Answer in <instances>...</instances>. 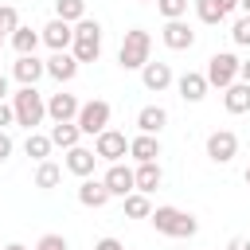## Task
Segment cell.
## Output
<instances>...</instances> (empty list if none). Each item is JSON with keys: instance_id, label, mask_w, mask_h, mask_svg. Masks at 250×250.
I'll list each match as a JSON object with an SVG mask.
<instances>
[{"instance_id": "obj_1", "label": "cell", "mask_w": 250, "mask_h": 250, "mask_svg": "<svg viewBox=\"0 0 250 250\" xmlns=\"http://www.w3.org/2000/svg\"><path fill=\"white\" fill-rule=\"evenodd\" d=\"M148 223L164 238H195V230H199V219L188 215V211H180V207H152Z\"/></svg>"}, {"instance_id": "obj_2", "label": "cell", "mask_w": 250, "mask_h": 250, "mask_svg": "<svg viewBox=\"0 0 250 250\" xmlns=\"http://www.w3.org/2000/svg\"><path fill=\"white\" fill-rule=\"evenodd\" d=\"M148 59H152V35L145 27H129L121 47H117V66L121 70H141Z\"/></svg>"}, {"instance_id": "obj_3", "label": "cell", "mask_w": 250, "mask_h": 250, "mask_svg": "<svg viewBox=\"0 0 250 250\" xmlns=\"http://www.w3.org/2000/svg\"><path fill=\"white\" fill-rule=\"evenodd\" d=\"M12 109H16V125H23V129L31 133V129L43 125V117H47V98H43L35 86H20V90L12 94Z\"/></svg>"}, {"instance_id": "obj_4", "label": "cell", "mask_w": 250, "mask_h": 250, "mask_svg": "<svg viewBox=\"0 0 250 250\" xmlns=\"http://www.w3.org/2000/svg\"><path fill=\"white\" fill-rule=\"evenodd\" d=\"M70 55L78 59V62H98V55H102V23L98 20H78L74 23V43H70Z\"/></svg>"}, {"instance_id": "obj_5", "label": "cell", "mask_w": 250, "mask_h": 250, "mask_svg": "<svg viewBox=\"0 0 250 250\" xmlns=\"http://www.w3.org/2000/svg\"><path fill=\"white\" fill-rule=\"evenodd\" d=\"M238 66H242V59L238 55H230V51H215L211 59H207V82L215 86V90H227L230 82H238Z\"/></svg>"}, {"instance_id": "obj_6", "label": "cell", "mask_w": 250, "mask_h": 250, "mask_svg": "<svg viewBox=\"0 0 250 250\" xmlns=\"http://www.w3.org/2000/svg\"><path fill=\"white\" fill-rule=\"evenodd\" d=\"M109 117H113V109H109V102L105 98H90V102H82V109H78V129L86 133V137H98L102 129H109Z\"/></svg>"}, {"instance_id": "obj_7", "label": "cell", "mask_w": 250, "mask_h": 250, "mask_svg": "<svg viewBox=\"0 0 250 250\" xmlns=\"http://www.w3.org/2000/svg\"><path fill=\"white\" fill-rule=\"evenodd\" d=\"M94 152H98V160L117 164L121 156H129V137H125L121 129H102V133L94 137Z\"/></svg>"}, {"instance_id": "obj_8", "label": "cell", "mask_w": 250, "mask_h": 250, "mask_svg": "<svg viewBox=\"0 0 250 250\" xmlns=\"http://www.w3.org/2000/svg\"><path fill=\"white\" fill-rule=\"evenodd\" d=\"M234 156H238V137L230 129H215L207 137V160L211 164H230Z\"/></svg>"}, {"instance_id": "obj_9", "label": "cell", "mask_w": 250, "mask_h": 250, "mask_svg": "<svg viewBox=\"0 0 250 250\" xmlns=\"http://www.w3.org/2000/svg\"><path fill=\"white\" fill-rule=\"evenodd\" d=\"M160 39H164L168 51H191V47H195V31H191L188 20H164Z\"/></svg>"}, {"instance_id": "obj_10", "label": "cell", "mask_w": 250, "mask_h": 250, "mask_svg": "<svg viewBox=\"0 0 250 250\" xmlns=\"http://www.w3.org/2000/svg\"><path fill=\"white\" fill-rule=\"evenodd\" d=\"M102 184L109 188V195H117V199H125L129 191H137V172L129 168V164H109L105 168V176H102Z\"/></svg>"}, {"instance_id": "obj_11", "label": "cell", "mask_w": 250, "mask_h": 250, "mask_svg": "<svg viewBox=\"0 0 250 250\" xmlns=\"http://www.w3.org/2000/svg\"><path fill=\"white\" fill-rule=\"evenodd\" d=\"M39 35H43V43L51 47V51H70V43H74V23H66V20H47L43 27H39Z\"/></svg>"}, {"instance_id": "obj_12", "label": "cell", "mask_w": 250, "mask_h": 250, "mask_svg": "<svg viewBox=\"0 0 250 250\" xmlns=\"http://www.w3.org/2000/svg\"><path fill=\"white\" fill-rule=\"evenodd\" d=\"M176 90H180V98H184V102H191V105H199V102L207 98V90H211V82H207V74H199V70H184V74L176 78Z\"/></svg>"}, {"instance_id": "obj_13", "label": "cell", "mask_w": 250, "mask_h": 250, "mask_svg": "<svg viewBox=\"0 0 250 250\" xmlns=\"http://www.w3.org/2000/svg\"><path fill=\"white\" fill-rule=\"evenodd\" d=\"M43 74H47V62H43V59H35V55H16V62H12V78H16L20 86H35Z\"/></svg>"}, {"instance_id": "obj_14", "label": "cell", "mask_w": 250, "mask_h": 250, "mask_svg": "<svg viewBox=\"0 0 250 250\" xmlns=\"http://www.w3.org/2000/svg\"><path fill=\"white\" fill-rule=\"evenodd\" d=\"M78 66H82V62H78L70 51H51V59H47V78H55V82L62 86V82H70V78L78 74Z\"/></svg>"}, {"instance_id": "obj_15", "label": "cell", "mask_w": 250, "mask_h": 250, "mask_svg": "<svg viewBox=\"0 0 250 250\" xmlns=\"http://www.w3.org/2000/svg\"><path fill=\"white\" fill-rule=\"evenodd\" d=\"M141 82H145V90H152V94H160V90H168L172 82H176V74H172V66L168 62H145L141 66Z\"/></svg>"}, {"instance_id": "obj_16", "label": "cell", "mask_w": 250, "mask_h": 250, "mask_svg": "<svg viewBox=\"0 0 250 250\" xmlns=\"http://www.w3.org/2000/svg\"><path fill=\"white\" fill-rule=\"evenodd\" d=\"M78 109H82V102H78L74 94H66V90H59V94L47 98V117H51V121H74Z\"/></svg>"}, {"instance_id": "obj_17", "label": "cell", "mask_w": 250, "mask_h": 250, "mask_svg": "<svg viewBox=\"0 0 250 250\" xmlns=\"http://www.w3.org/2000/svg\"><path fill=\"white\" fill-rule=\"evenodd\" d=\"M94 164H98V152H94V148H82V145L66 148V172H74L78 180L94 176Z\"/></svg>"}, {"instance_id": "obj_18", "label": "cell", "mask_w": 250, "mask_h": 250, "mask_svg": "<svg viewBox=\"0 0 250 250\" xmlns=\"http://www.w3.org/2000/svg\"><path fill=\"white\" fill-rule=\"evenodd\" d=\"M109 199H113V195H109V188H105L102 180H90V176H86V180L78 184V203H82V207H94V211H98V207H105Z\"/></svg>"}, {"instance_id": "obj_19", "label": "cell", "mask_w": 250, "mask_h": 250, "mask_svg": "<svg viewBox=\"0 0 250 250\" xmlns=\"http://www.w3.org/2000/svg\"><path fill=\"white\" fill-rule=\"evenodd\" d=\"M129 156H133L137 164L156 160V156H160V137H152V133H137V137L129 141Z\"/></svg>"}, {"instance_id": "obj_20", "label": "cell", "mask_w": 250, "mask_h": 250, "mask_svg": "<svg viewBox=\"0 0 250 250\" xmlns=\"http://www.w3.org/2000/svg\"><path fill=\"white\" fill-rule=\"evenodd\" d=\"M223 105L227 113H250V82H230L223 90Z\"/></svg>"}, {"instance_id": "obj_21", "label": "cell", "mask_w": 250, "mask_h": 250, "mask_svg": "<svg viewBox=\"0 0 250 250\" xmlns=\"http://www.w3.org/2000/svg\"><path fill=\"white\" fill-rule=\"evenodd\" d=\"M168 125V109L164 105H145L141 113H137V129L141 133H152V137H160V129Z\"/></svg>"}, {"instance_id": "obj_22", "label": "cell", "mask_w": 250, "mask_h": 250, "mask_svg": "<svg viewBox=\"0 0 250 250\" xmlns=\"http://www.w3.org/2000/svg\"><path fill=\"white\" fill-rule=\"evenodd\" d=\"M8 39H12V51H16V55H35V47L43 43V35H39L35 27H23V23H20Z\"/></svg>"}, {"instance_id": "obj_23", "label": "cell", "mask_w": 250, "mask_h": 250, "mask_svg": "<svg viewBox=\"0 0 250 250\" xmlns=\"http://www.w3.org/2000/svg\"><path fill=\"white\" fill-rule=\"evenodd\" d=\"M133 172H137V191H145V195H152V191L160 188V180H164V172H160V164H156V160L137 164Z\"/></svg>"}, {"instance_id": "obj_24", "label": "cell", "mask_w": 250, "mask_h": 250, "mask_svg": "<svg viewBox=\"0 0 250 250\" xmlns=\"http://www.w3.org/2000/svg\"><path fill=\"white\" fill-rule=\"evenodd\" d=\"M78 137H82L78 121H55V125H51V141H55V148H74Z\"/></svg>"}, {"instance_id": "obj_25", "label": "cell", "mask_w": 250, "mask_h": 250, "mask_svg": "<svg viewBox=\"0 0 250 250\" xmlns=\"http://www.w3.org/2000/svg\"><path fill=\"white\" fill-rule=\"evenodd\" d=\"M51 148H55V141H51V133H27V141H23V152L31 156V160H47L51 156Z\"/></svg>"}, {"instance_id": "obj_26", "label": "cell", "mask_w": 250, "mask_h": 250, "mask_svg": "<svg viewBox=\"0 0 250 250\" xmlns=\"http://www.w3.org/2000/svg\"><path fill=\"white\" fill-rule=\"evenodd\" d=\"M59 180H62V168H59L55 160H39V164H35V188H39V191L59 188Z\"/></svg>"}, {"instance_id": "obj_27", "label": "cell", "mask_w": 250, "mask_h": 250, "mask_svg": "<svg viewBox=\"0 0 250 250\" xmlns=\"http://www.w3.org/2000/svg\"><path fill=\"white\" fill-rule=\"evenodd\" d=\"M121 203H125V215H129V219H148V215H152V203H148L145 191H129Z\"/></svg>"}, {"instance_id": "obj_28", "label": "cell", "mask_w": 250, "mask_h": 250, "mask_svg": "<svg viewBox=\"0 0 250 250\" xmlns=\"http://www.w3.org/2000/svg\"><path fill=\"white\" fill-rule=\"evenodd\" d=\"M55 16L66 23H78L86 20V0H55Z\"/></svg>"}, {"instance_id": "obj_29", "label": "cell", "mask_w": 250, "mask_h": 250, "mask_svg": "<svg viewBox=\"0 0 250 250\" xmlns=\"http://www.w3.org/2000/svg\"><path fill=\"white\" fill-rule=\"evenodd\" d=\"M195 16H199V23H223L227 20V12L219 8V0H195Z\"/></svg>"}, {"instance_id": "obj_30", "label": "cell", "mask_w": 250, "mask_h": 250, "mask_svg": "<svg viewBox=\"0 0 250 250\" xmlns=\"http://www.w3.org/2000/svg\"><path fill=\"white\" fill-rule=\"evenodd\" d=\"M156 12L164 20H184L188 16V0H156Z\"/></svg>"}, {"instance_id": "obj_31", "label": "cell", "mask_w": 250, "mask_h": 250, "mask_svg": "<svg viewBox=\"0 0 250 250\" xmlns=\"http://www.w3.org/2000/svg\"><path fill=\"white\" fill-rule=\"evenodd\" d=\"M230 39H234L238 47H250V16H246V12L230 23Z\"/></svg>"}, {"instance_id": "obj_32", "label": "cell", "mask_w": 250, "mask_h": 250, "mask_svg": "<svg viewBox=\"0 0 250 250\" xmlns=\"http://www.w3.org/2000/svg\"><path fill=\"white\" fill-rule=\"evenodd\" d=\"M16 27H20V12H16L12 4H0V31H4V35H12Z\"/></svg>"}, {"instance_id": "obj_33", "label": "cell", "mask_w": 250, "mask_h": 250, "mask_svg": "<svg viewBox=\"0 0 250 250\" xmlns=\"http://www.w3.org/2000/svg\"><path fill=\"white\" fill-rule=\"evenodd\" d=\"M31 250H70V246H66V238H62V234H43Z\"/></svg>"}, {"instance_id": "obj_34", "label": "cell", "mask_w": 250, "mask_h": 250, "mask_svg": "<svg viewBox=\"0 0 250 250\" xmlns=\"http://www.w3.org/2000/svg\"><path fill=\"white\" fill-rule=\"evenodd\" d=\"M8 125H16V109H12V102H0V129H8Z\"/></svg>"}, {"instance_id": "obj_35", "label": "cell", "mask_w": 250, "mask_h": 250, "mask_svg": "<svg viewBox=\"0 0 250 250\" xmlns=\"http://www.w3.org/2000/svg\"><path fill=\"white\" fill-rule=\"evenodd\" d=\"M12 148H16V145H12V137H8V129H0V164H4L8 156H12Z\"/></svg>"}, {"instance_id": "obj_36", "label": "cell", "mask_w": 250, "mask_h": 250, "mask_svg": "<svg viewBox=\"0 0 250 250\" xmlns=\"http://www.w3.org/2000/svg\"><path fill=\"white\" fill-rule=\"evenodd\" d=\"M94 250H125V246H121V238H98Z\"/></svg>"}, {"instance_id": "obj_37", "label": "cell", "mask_w": 250, "mask_h": 250, "mask_svg": "<svg viewBox=\"0 0 250 250\" xmlns=\"http://www.w3.org/2000/svg\"><path fill=\"white\" fill-rule=\"evenodd\" d=\"M227 250H250V238H230Z\"/></svg>"}, {"instance_id": "obj_38", "label": "cell", "mask_w": 250, "mask_h": 250, "mask_svg": "<svg viewBox=\"0 0 250 250\" xmlns=\"http://www.w3.org/2000/svg\"><path fill=\"white\" fill-rule=\"evenodd\" d=\"M238 82H250V59H242V66H238Z\"/></svg>"}, {"instance_id": "obj_39", "label": "cell", "mask_w": 250, "mask_h": 250, "mask_svg": "<svg viewBox=\"0 0 250 250\" xmlns=\"http://www.w3.org/2000/svg\"><path fill=\"white\" fill-rule=\"evenodd\" d=\"M219 8H223V12H227V16H230V12H234V8H238V0H219Z\"/></svg>"}, {"instance_id": "obj_40", "label": "cell", "mask_w": 250, "mask_h": 250, "mask_svg": "<svg viewBox=\"0 0 250 250\" xmlns=\"http://www.w3.org/2000/svg\"><path fill=\"white\" fill-rule=\"evenodd\" d=\"M0 102H8V74H0Z\"/></svg>"}, {"instance_id": "obj_41", "label": "cell", "mask_w": 250, "mask_h": 250, "mask_svg": "<svg viewBox=\"0 0 250 250\" xmlns=\"http://www.w3.org/2000/svg\"><path fill=\"white\" fill-rule=\"evenodd\" d=\"M4 250H31V246H23V242H8Z\"/></svg>"}, {"instance_id": "obj_42", "label": "cell", "mask_w": 250, "mask_h": 250, "mask_svg": "<svg viewBox=\"0 0 250 250\" xmlns=\"http://www.w3.org/2000/svg\"><path fill=\"white\" fill-rule=\"evenodd\" d=\"M238 8H242V12H246V16H250V0H238Z\"/></svg>"}, {"instance_id": "obj_43", "label": "cell", "mask_w": 250, "mask_h": 250, "mask_svg": "<svg viewBox=\"0 0 250 250\" xmlns=\"http://www.w3.org/2000/svg\"><path fill=\"white\" fill-rule=\"evenodd\" d=\"M242 180H246V188H250V164H246V176H242Z\"/></svg>"}, {"instance_id": "obj_44", "label": "cell", "mask_w": 250, "mask_h": 250, "mask_svg": "<svg viewBox=\"0 0 250 250\" xmlns=\"http://www.w3.org/2000/svg\"><path fill=\"white\" fill-rule=\"evenodd\" d=\"M137 4H156V0H137Z\"/></svg>"}, {"instance_id": "obj_45", "label": "cell", "mask_w": 250, "mask_h": 250, "mask_svg": "<svg viewBox=\"0 0 250 250\" xmlns=\"http://www.w3.org/2000/svg\"><path fill=\"white\" fill-rule=\"evenodd\" d=\"M0 43H4V31H0Z\"/></svg>"}]
</instances>
